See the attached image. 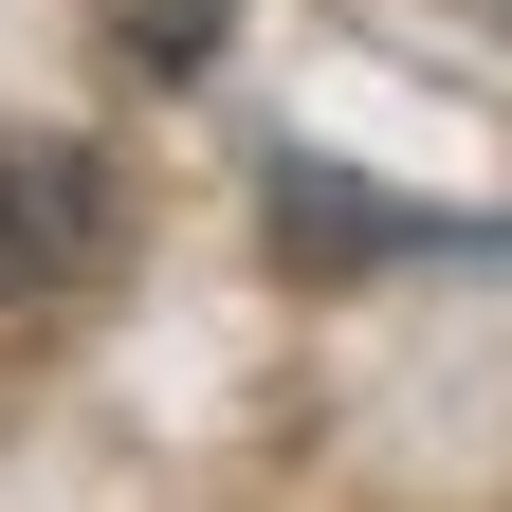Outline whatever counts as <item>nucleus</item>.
<instances>
[{
	"instance_id": "1",
	"label": "nucleus",
	"mask_w": 512,
	"mask_h": 512,
	"mask_svg": "<svg viewBox=\"0 0 512 512\" xmlns=\"http://www.w3.org/2000/svg\"><path fill=\"white\" fill-rule=\"evenodd\" d=\"M110 275V165L74 128H0V311Z\"/></svg>"
},
{
	"instance_id": "2",
	"label": "nucleus",
	"mask_w": 512,
	"mask_h": 512,
	"mask_svg": "<svg viewBox=\"0 0 512 512\" xmlns=\"http://www.w3.org/2000/svg\"><path fill=\"white\" fill-rule=\"evenodd\" d=\"M110 55H128V74H202V55H220V0H110Z\"/></svg>"
}]
</instances>
